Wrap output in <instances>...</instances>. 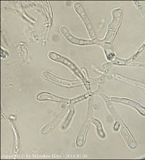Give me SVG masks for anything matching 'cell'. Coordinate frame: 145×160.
I'll use <instances>...</instances> for the list:
<instances>
[{
  "instance_id": "obj_8",
  "label": "cell",
  "mask_w": 145,
  "mask_h": 160,
  "mask_svg": "<svg viewBox=\"0 0 145 160\" xmlns=\"http://www.w3.org/2000/svg\"><path fill=\"white\" fill-rule=\"evenodd\" d=\"M45 76L47 79L52 80V81L57 82V83L60 84H64V85H66V86H69V85L71 86V85H73L75 83L74 82H68L66 81V80H63L60 78H57V77L55 76L54 74H50V73H47V72H46V74H45Z\"/></svg>"
},
{
  "instance_id": "obj_2",
  "label": "cell",
  "mask_w": 145,
  "mask_h": 160,
  "mask_svg": "<svg viewBox=\"0 0 145 160\" xmlns=\"http://www.w3.org/2000/svg\"><path fill=\"white\" fill-rule=\"evenodd\" d=\"M74 8H75V11H76L78 14L80 15V17H81L82 21H83L84 25H85L86 29L89 32V37H91V39H95L96 34H95L94 29L93 25L91 24L90 20H89L88 15H87L85 10H84V8H83V6H82L81 4L76 3L75 4Z\"/></svg>"
},
{
  "instance_id": "obj_6",
  "label": "cell",
  "mask_w": 145,
  "mask_h": 160,
  "mask_svg": "<svg viewBox=\"0 0 145 160\" xmlns=\"http://www.w3.org/2000/svg\"><path fill=\"white\" fill-rule=\"evenodd\" d=\"M90 119H91V117L90 115H89L88 119L86 120V122L84 123L83 126L81 127V129L79 133V135H78L77 141H76V144L78 146H82L84 145V142H85L86 132L89 127V122H90L89 120Z\"/></svg>"
},
{
  "instance_id": "obj_9",
  "label": "cell",
  "mask_w": 145,
  "mask_h": 160,
  "mask_svg": "<svg viewBox=\"0 0 145 160\" xmlns=\"http://www.w3.org/2000/svg\"><path fill=\"white\" fill-rule=\"evenodd\" d=\"M91 122H92L93 124H95L96 128H97L98 135H99L101 138H105V133H104V131L103 130V128H102L101 122H100L99 120L96 119L94 118H91Z\"/></svg>"
},
{
  "instance_id": "obj_4",
  "label": "cell",
  "mask_w": 145,
  "mask_h": 160,
  "mask_svg": "<svg viewBox=\"0 0 145 160\" xmlns=\"http://www.w3.org/2000/svg\"><path fill=\"white\" fill-rule=\"evenodd\" d=\"M110 101L117 102V103L126 104V105H128L131 106V107L134 108L136 110H137L140 114L143 116H145V108L142 105H140L139 103H137V102L132 101L131 99H127V98H115L113 97L110 98Z\"/></svg>"
},
{
  "instance_id": "obj_7",
  "label": "cell",
  "mask_w": 145,
  "mask_h": 160,
  "mask_svg": "<svg viewBox=\"0 0 145 160\" xmlns=\"http://www.w3.org/2000/svg\"><path fill=\"white\" fill-rule=\"evenodd\" d=\"M65 113V110H62L61 112L59 114L57 115V116L55 117V118L52 120L50 122H49V123L46 124V125L44 127V128L42 129L41 130V132L42 133H46L47 132H49V131H50L52 129H53L55 128V126L57 125V124L59 122V121L60 119H61L62 118V117L64 116Z\"/></svg>"
},
{
  "instance_id": "obj_1",
  "label": "cell",
  "mask_w": 145,
  "mask_h": 160,
  "mask_svg": "<svg viewBox=\"0 0 145 160\" xmlns=\"http://www.w3.org/2000/svg\"><path fill=\"white\" fill-rule=\"evenodd\" d=\"M49 58H50L51 60H52V61H57V62H58V63L63 64V65L66 66L67 67H68L73 73H74L75 74H76L80 79H82V81L84 82V84H85V85L87 88V84H86V79H85V78H84L83 74H82L81 71L78 68L77 66H75L72 61H70V60L68 58H66L65 57L61 56L60 55L57 54V53L54 52H51L49 53Z\"/></svg>"
},
{
  "instance_id": "obj_3",
  "label": "cell",
  "mask_w": 145,
  "mask_h": 160,
  "mask_svg": "<svg viewBox=\"0 0 145 160\" xmlns=\"http://www.w3.org/2000/svg\"><path fill=\"white\" fill-rule=\"evenodd\" d=\"M60 32L65 37V38L72 44H77V45H91V44H96V42H94L93 40H85L75 38L70 34L68 28L65 26H62L60 28Z\"/></svg>"
},
{
  "instance_id": "obj_10",
  "label": "cell",
  "mask_w": 145,
  "mask_h": 160,
  "mask_svg": "<svg viewBox=\"0 0 145 160\" xmlns=\"http://www.w3.org/2000/svg\"><path fill=\"white\" fill-rule=\"evenodd\" d=\"M74 112H75L74 108H73V107H71V110L70 111V112H69L68 116V117H67V119L65 120V123L63 124V128H62L63 130H65V129L68 128L69 125H70L71 119H72V118H73V114H74Z\"/></svg>"
},
{
  "instance_id": "obj_5",
  "label": "cell",
  "mask_w": 145,
  "mask_h": 160,
  "mask_svg": "<svg viewBox=\"0 0 145 160\" xmlns=\"http://www.w3.org/2000/svg\"><path fill=\"white\" fill-rule=\"evenodd\" d=\"M37 100L39 101H51L58 102V103H71L70 100H68L66 98H64L58 97L55 95L51 94V93H49V92H41L38 95Z\"/></svg>"
}]
</instances>
